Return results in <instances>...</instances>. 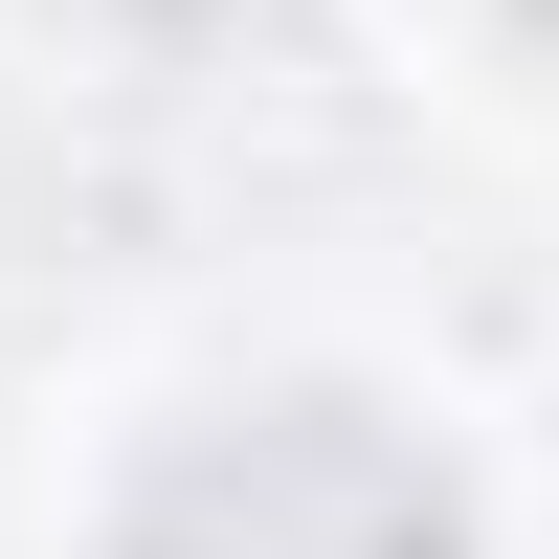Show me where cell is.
Here are the masks:
<instances>
[{
    "label": "cell",
    "mask_w": 559,
    "mask_h": 559,
    "mask_svg": "<svg viewBox=\"0 0 559 559\" xmlns=\"http://www.w3.org/2000/svg\"><path fill=\"white\" fill-rule=\"evenodd\" d=\"M112 559H471V492L381 426V403H224L134 471Z\"/></svg>",
    "instance_id": "obj_1"
},
{
    "label": "cell",
    "mask_w": 559,
    "mask_h": 559,
    "mask_svg": "<svg viewBox=\"0 0 559 559\" xmlns=\"http://www.w3.org/2000/svg\"><path fill=\"white\" fill-rule=\"evenodd\" d=\"M515 23H537V45H559V0H515Z\"/></svg>",
    "instance_id": "obj_2"
}]
</instances>
